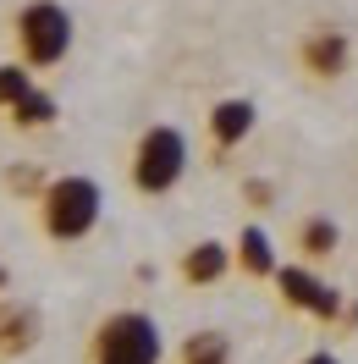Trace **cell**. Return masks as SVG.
I'll return each mask as SVG.
<instances>
[{
  "label": "cell",
  "instance_id": "cell-1",
  "mask_svg": "<svg viewBox=\"0 0 358 364\" xmlns=\"http://www.w3.org/2000/svg\"><path fill=\"white\" fill-rule=\"evenodd\" d=\"M105 215V188L94 177H50V188L39 193V227L50 243H83Z\"/></svg>",
  "mask_w": 358,
  "mask_h": 364
},
{
  "label": "cell",
  "instance_id": "cell-2",
  "mask_svg": "<svg viewBox=\"0 0 358 364\" xmlns=\"http://www.w3.org/2000/svg\"><path fill=\"white\" fill-rule=\"evenodd\" d=\"M160 320L143 309H111L89 337V364H160Z\"/></svg>",
  "mask_w": 358,
  "mask_h": 364
},
{
  "label": "cell",
  "instance_id": "cell-3",
  "mask_svg": "<svg viewBox=\"0 0 358 364\" xmlns=\"http://www.w3.org/2000/svg\"><path fill=\"white\" fill-rule=\"evenodd\" d=\"M188 160H193V149H188V133L182 127H143L133 144V188L138 193H149V199H160V193H171L182 177H188Z\"/></svg>",
  "mask_w": 358,
  "mask_h": 364
},
{
  "label": "cell",
  "instance_id": "cell-4",
  "mask_svg": "<svg viewBox=\"0 0 358 364\" xmlns=\"http://www.w3.org/2000/svg\"><path fill=\"white\" fill-rule=\"evenodd\" d=\"M11 33H17V50L28 67H61L72 50V11L61 0H28Z\"/></svg>",
  "mask_w": 358,
  "mask_h": 364
},
{
  "label": "cell",
  "instance_id": "cell-5",
  "mask_svg": "<svg viewBox=\"0 0 358 364\" xmlns=\"http://www.w3.org/2000/svg\"><path fill=\"white\" fill-rule=\"evenodd\" d=\"M276 293H281V304L287 309H303V315H314V320H342V293H336L325 276L314 271L309 259L303 265H281L276 271Z\"/></svg>",
  "mask_w": 358,
  "mask_h": 364
},
{
  "label": "cell",
  "instance_id": "cell-6",
  "mask_svg": "<svg viewBox=\"0 0 358 364\" xmlns=\"http://www.w3.org/2000/svg\"><path fill=\"white\" fill-rule=\"evenodd\" d=\"M254 100H243V94H232V100H215L210 105V116H204V127H210V155L226 160L237 144H243L248 133H254Z\"/></svg>",
  "mask_w": 358,
  "mask_h": 364
},
{
  "label": "cell",
  "instance_id": "cell-7",
  "mask_svg": "<svg viewBox=\"0 0 358 364\" xmlns=\"http://www.w3.org/2000/svg\"><path fill=\"white\" fill-rule=\"evenodd\" d=\"M347 55H353V45H347L342 28H314L309 39L298 45V61H303L309 77H342V72H347Z\"/></svg>",
  "mask_w": 358,
  "mask_h": 364
},
{
  "label": "cell",
  "instance_id": "cell-8",
  "mask_svg": "<svg viewBox=\"0 0 358 364\" xmlns=\"http://www.w3.org/2000/svg\"><path fill=\"white\" fill-rule=\"evenodd\" d=\"M232 265H237V249H232V243H221V237H199L193 249L182 254V282H188V287H215Z\"/></svg>",
  "mask_w": 358,
  "mask_h": 364
},
{
  "label": "cell",
  "instance_id": "cell-9",
  "mask_svg": "<svg viewBox=\"0 0 358 364\" xmlns=\"http://www.w3.org/2000/svg\"><path fill=\"white\" fill-rule=\"evenodd\" d=\"M33 342H39V309L0 298V359H23Z\"/></svg>",
  "mask_w": 358,
  "mask_h": 364
},
{
  "label": "cell",
  "instance_id": "cell-10",
  "mask_svg": "<svg viewBox=\"0 0 358 364\" xmlns=\"http://www.w3.org/2000/svg\"><path fill=\"white\" fill-rule=\"evenodd\" d=\"M232 249H237V271H243V276H254V282H276L281 259H276V243H270L265 227H243Z\"/></svg>",
  "mask_w": 358,
  "mask_h": 364
},
{
  "label": "cell",
  "instance_id": "cell-11",
  "mask_svg": "<svg viewBox=\"0 0 358 364\" xmlns=\"http://www.w3.org/2000/svg\"><path fill=\"white\" fill-rule=\"evenodd\" d=\"M342 243V227H336L331 215H303V227H298V254L309 259V265H325Z\"/></svg>",
  "mask_w": 358,
  "mask_h": 364
},
{
  "label": "cell",
  "instance_id": "cell-12",
  "mask_svg": "<svg viewBox=\"0 0 358 364\" xmlns=\"http://www.w3.org/2000/svg\"><path fill=\"white\" fill-rule=\"evenodd\" d=\"M237 353H232V337L226 331H193V337H182V353H177V364H232Z\"/></svg>",
  "mask_w": 358,
  "mask_h": 364
},
{
  "label": "cell",
  "instance_id": "cell-13",
  "mask_svg": "<svg viewBox=\"0 0 358 364\" xmlns=\"http://www.w3.org/2000/svg\"><path fill=\"white\" fill-rule=\"evenodd\" d=\"M61 116V105H55V94L50 89H28L17 105H11V127H28V133H39V127H50Z\"/></svg>",
  "mask_w": 358,
  "mask_h": 364
},
{
  "label": "cell",
  "instance_id": "cell-14",
  "mask_svg": "<svg viewBox=\"0 0 358 364\" xmlns=\"http://www.w3.org/2000/svg\"><path fill=\"white\" fill-rule=\"evenodd\" d=\"M28 61H0V111H11L28 89H33V72H23Z\"/></svg>",
  "mask_w": 358,
  "mask_h": 364
},
{
  "label": "cell",
  "instance_id": "cell-15",
  "mask_svg": "<svg viewBox=\"0 0 358 364\" xmlns=\"http://www.w3.org/2000/svg\"><path fill=\"white\" fill-rule=\"evenodd\" d=\"M6 188H11V193H28V199L39 205V193H45L50 182L39 177V171H28V166H11V171H6Z\"/></svg>",
  "mask_w": 358,
  "mask_h": 364
},
{
  "label": "cell",
  "instance_id": "cell-16",
  "mask_svg": "<svg viewBox=\"0 0 358 364\" xmlns=\"http://www.w3.org/2000/svg\"><path fill=\"white\" fill-rule=\"evenodd\" d=\"M243 199L254 210H270V205H276V182H270V177H248L243 182Z\"/></svg>",
  "mask_w": 358,
  "mask_h": 364
},
{
  "label": "cell",
  "instance_id": "cell-17",
  "mask_svg": "<svg viewBox=\"0 0 358 364\" xmlns=\"http://www.w3.org/2000/svg\"><path fill=\"white\" fill-rule=\"evenodd\" d=\"M298 364H342V359H336L331 348H320V353H309V359H298Z\"/></svg>",
  "mask_w": 358,
  "mask_h": 364
},
{
  "label": "cell",
  "instance_id": "cell-18",
  "mask_svg": "<svg viewBox=\"0 0 358 364\" xmlns=\"http://www.w3.org/2000/svg\"><path fill=\"white\" fill-rule=\"evenodd\" d=\"M0 293H11V271L6 265H0Z\"/></svg>",
  "mask_w": 358,
  "mask_h": 364
}]
</instances>
